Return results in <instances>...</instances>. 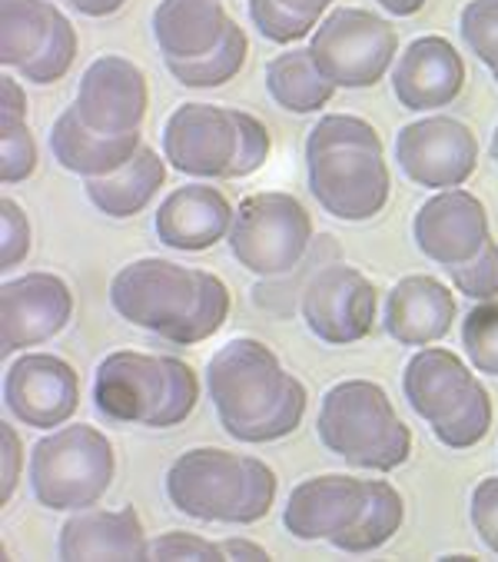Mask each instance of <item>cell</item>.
Here are the masks:
<instances>
[{"label": "cell", "mask_w": 498, "mask_h": 562, "mask_svg": "<svg viewBox=\"0 0 498 562\" xmlns=\"http://www.w3.org/2000/svg\"><path fill=\"white\" fill-rule=\"evenodd\" d=\"M206 390L226 436L246 446L293 436L309 406L299 376L286 373L280 357L249 336H236L210 357Z\"/></svg>", "instance_id": "1"}, {"label": "cell", "mask_w": 498, "mask_h": 562, "mask_svg": "<svg viewBox=\"0 0 498 562\" xmlns=\"http://www.w3.org/2000/svg\"><path fill=\"white\" fill-rule=\"evenodd\" d=\"M110 306L120 319L173 347H196L219 333L233 300L226 283L210 270L144 257L120 267L110 283Z\"/></svg>", "instance_id": "2"}, {"label": "cell", "mask_w": 498, "mask_h": 562, "mask_svg": "<svg viewBox=\"0 0 498 562\" xmlns=\"http://www.w3.org/2000/svg\"><path fill=\"white\" fill-rule=\"evenodd\" d=\"M306 180L316 203L342 220H376L393 193L380 131L352 114H326L306 137Z\"/></svg>", "instance_id": "3"}, {"label": "cell", "mask_w": 498, "mask_h": 562, "mask_svg": "<svg viewBox=\"0 0 498 562\" xmlns=\"http://www.w3.org/2000/svg\"><path fill=\"white\" fill-rule=\"evenodd\" d=\"M167 499L196 522L249 526L270 516L276 473L257 457L196 446L180 453L167 470Z\"/></svg>", "instance_id": "4"}, {"label": "cell", "mask_w": 498, "mask_h": 562, "mask_svg": "<svg viewBox=\"0 0 498 562\" xmlns=\"http://www.w3.org/2000/svg\"><path fill=\"white\" fill-rule=\"evenodd\" d=\"M90 400L97 413L120 426L173 429L200 403V380L177 357L116 350L100 360Z\"/></svg>", "instance_id": "5"}, {"label": "cell", "mask_w": 498, "mask_h": 562, "mask_svg": "<svg viewBox=\"0 0 498 562\" xmlns=\"http://www.w3.org/2000/svg\"><path fill=\"white\" fill-rule=\"evenodd\" d=\"M319 442L342 463L372 473H393L412 457V429L399 419L389 393L369 380H342L326 390Z\"/></svg>", "instance_id": "6"}, {"label": "cell", "mask_w": 498, "mask_h": 562, "mask_svg": "<svg viewBox=\"0 0 498 562\" xmlns=\"http://www.w3.org/2000/svg\"><path fill=\"white\" fill-rule=\"evenodd\" d=\"M27 463L31 493L37 506L50 513H77L97 506L116 476L110 439L87 423L50 429L34 442Z\"/></svg>", "instance_id": "7"}, {"label": "cell", "mask_w": 498, "mask_h": 562, "mask_svg": "<svg viewBox=\"0 0 498 562\" xmlns=\"http://www.w3.org/2000/svg\"><path fill=\"white\" fill-rule=\"evenodd\" d=\"M226 244L249 273L267 280L290 277L313 247V216L293 193H249L236 206Z\"/></svg>", "instance_id": "8"}, {"label": "cell", "mask_w": 498, "mask_h": 562, "mask_svg": "<svg viewBox=\"0 0 498 562\" xmlns=\"http://www.w3.org/2000/svg\"><path fill=\"white\" fill-rule=\"evenodd\" d=\"M309 50L336 87L369 90L393 70L399 57V34L376 11L336 8L313 31Z\"/></svg>", "instance_id": "9"}, {"label": "cell", "mask_w": 498, "mask_h": 562, "mask_svg": "<svg viewBox=\"0 0 498 562\" xmlns=\"http://www.w3.org/2000/svg\"><path fill=\"white\" fill-rule=\"evenodd\" d=\"M306 329L326 347L359 344L376 326L380 290L362 270L332 263L309 277L299 303Z\"/></svg>", "instance_id": "10"}, {"label": "cell", "mask_w": 498, "mask_h": 562, "mask_svg": "<svg viewBox=\"0 0 498 562\" xmlns=\"http://www.w3.org/2000/svg\"><path fill=\"white\" fill-rule=\"evenodd\" d=\"M163 157L193 180H229L239 150L236 110L216 103H180L163 124Z\"/></svg>", "instance_id": "11"}, {"label": "cell", "mask_w": 498, "mask_h": 562, "mask_svg": "<svg viewBox=\"0 0 498 562\" xmlns=\"http://www.w3.org/2000/svg\"><path fill=\"white\" fill-rule=\"evenodd\" d=\"M396 160L406 180L426 190L465 187L478 167V137L468 124L432 114L426 121H412L396 134Z\"/></svg>", "instance_id": "12"}, {"label": "cell", "mask_w": 498, "mask_h": 562, "mask_svg": "<svg viewBox=\"0 0 498 562\" xmlns=\"http://www.w3.org/2000/svg\"><path fill=\"white\" fill-rule=\"evenodd\" d=\"M73 316V293L67 280L57 273H24L11 277L0 286V353L41 347L70 323Z\"/></svg>", "instance_id": "13"}, {"label": "cell", "mask_w": 498, "mask_h": 562, "mask_svg": "<svg viewBox=\"0 0 498 562\" xmlns=\"http://www.w3.org/2000/svg\"><path fill=\"white\" fill-rule=\"evenodd\" d=\"M73 106L83 124L100 134H134L147 121L150 87L131 57L103 54L83 70Z\"/></svg>", "instance_id": "14"}, {"label": "cell", "mask_w": 498, "mask_h": 562, "mask_svg": "<svg viewBox=\"0 0 498 562\" xmlns=\"http://www.w3.org/2000/svg\"><path fill=\"white\" fill-rule=\"evenodd\" d=\"M412 240L419 254L435 267L452 270L468 263L491 240L488 210L475 193L462 187L435 190L412 220Z\"/></svg>", "instance_id": "15"}, {"label": "cell", "mask_w": 498, "mask_h": 562, "mask_svg": "<svg viewBox=\"0 0 498 562\" xmlns=\"http://www.w3.org/2000/svg\"><path fill=\"white\" fill-rule=\"evenodd\" d=\"M4 406L24 426L57 429L80 406V376L57 353H24L4 373Z\"/></svg>", "instance_id": "16"}, {"label": "cell", "mask_w": 498, "mask_h": 562, "mask_svg": "<svg viewBox=\"0 0 498 562\" xmlns=\"http://www.w3.org/2000/svg\"><path fill=\"white\" fill-rule=\"evenodd\" d=\"M465 87V60L452 41L439 34L416 37L393 64V93L406 110L435 114L459 100Z\"/></svg>", "instance_id": "17"}, {"label": "cell", "mask_w": 498, "mask_h": 562, "mask_svg": "<svg viewBox=\"0 0 498 562\" xmlns=\"http://www.w3.org/2000/svg\"><path fill=\"white\" fill-rule=\"evenodd\" d=\"M369 503V480H355L346 473H326L303 480L286 506L283 526L303 542H332L362 516Z\"/></svg>", "instance_id": "18"}, {"label": "cell", "mask_w": 498, "mask_h": 562, "mask_svg": "<svg viewBox=\"0 0 498 562\" xmlns=\"http://www.w3.org/2000/svg\"><path fill=\"white\" fill-rule=\"evenodd\" d=\"M233 203L219 187L210 183H186L167 193L157 206L154 231L157 240L180 254H203L229 237L233 227Z\"/></svg>", "instance_id": "19"}, {"label": "cell", "mask_w": 498, "mask_h": 562, "mask_svg": "<svg viewBox=\"0 0 498 562\" xmlns=\"http://www.w3.org/2000/svg\"><path fill=\"white\" fill-rule=\"evenodd\" d=\"M455 313V293L442 280L412 273L386 293L383 329L403 347H432L449 336Z\"/></svg>", "instance_id": "20"}, {"label": "cell", "mask_w": 498, "mask_h": 562, "mask_svg": "<svg viewBox=\"0 0 498 562\" xmlns=\"http://www.w3.org/2000/svg\"><path fill=\"white\" fill-rule=\"evenodd\" d=\"M57 552L67 562L80 559H150V542L134 506L77 509L57 536Z\"/></svg>", "instance_id": "21"}, {"label": "cell", "mask_w": 498, "mask_h": 562, "mask_svg": "<svg viewBox=\"0 0 498 562\" xmlns=\"http://www.w3.org/2000/svg\"><path fill=\"white\" fill-rule=\"evenodd\" d=\"M140 147H144L140 131H134V134H100V131L83 124L80 110L73 103L50 127L54 160L80 180L116 173L120 167H127L137 157Z\"/></svg>", "instance_id": "22"}, {"label": "cell", "mask_w": 498, "mask_h": 562, "mask_svg": "<svg viewBox=\"0 0 498 562\" xmlns=\"http://www.w3.org/2000/svg\"><path fill=\"white\" fill-rule=\"evenodd\" d=\"M475 373L442 347H422L403 373V393L416 416L429 426L455 413V406L475 390Z\"/></svg>", "instance_id": "23"}, {"label": "cell", "mask_w": 498, "mask_h": 562, "mask_svg": "<svg viewBox=\"0 0 498 562\" xmlns=\"http://www.w3.org/2000/svg\"><path fill=\"white\" fill-rule=\"evenodd\" d=\"M229 27L223 0H160L154 11V41L163 60H193L210 54Z\"/></svg>", "instance_id": "24"}, {"label": "cell", "mask_w": 498, "mask_h": 562, "mask_svg": "<svg viewBox=\"0 0 498 562\" xmlns=\"http://www.w3.org/2000/svg\"><path fill=\"white\" fill-rule=\"evenodd\" d=\"M167 157H160L154 147H140L137 157L120 167L110 177H90L83 180L87 200L110 220H131L150 206V200L160 193L167 180Z\"/></svg>", "instance_id": "25"}, {"label": "cell", "mask_w": 498, "mask_h": 562, "mask_svg": "<svg viewBox=\"0 0 498 562\" xmlns=\"http://www.w3.org/2000/svg\"><path fill=\"white\" fill-rule=\"evenodd\" d=\"M336 90L339 87L319 70L309 47L283 50L267 64V93L290 114H316L332 100Z\"/></svg>", "instance_id": "26"}, {"label": "cell", "mask_w": 498, "mask_h": 562, "mask_svg": "<svg viewBox=\"0 0 498 562\" xmlns=\"http://www.w3.org/2000/svg\"><path fill=\"white\" fill-rule=\"evenodd\" d=\"M60 8L50 0H0V64L21 70L54 34Z\"/></svg>", "instance_id": "27"}, {"label": "cell", "mask_w": 498, "mask_h": 562, "mask_svg": "<svg viewBox=\"0 0 498 562\" xmlns=\"http://www.w3.org/2000/svg\"><path fill=\"white\" fill-rule=\"evenodd\" d=\"M403 519H406V503H403L399 490L389 480H369V503H365L362 516L355 519V526H349L329 546H336L339 552H349V555L376 552L403 529Z\"/></svg>", "instance_id": "28"}, {"label": "cell", "mask_w": 498, "mask_h": 562, "mask_svg": "<svg viewBox=\"0 0 498 562\" xmlns=\"http://www.w3.org/2000/svg\"><path fill=\"white\" fill-rule=\"evenodd\" d=\"M249 57V41H246V31L229 21L226 27V37L203 57H193V60H163L167 64V74L180 83V87H190V90H213V87H223L229 83L242 64Z\"/></svg>", "instance_id": "29"}, {"label": "cell", "mask_w": 498, "mask_h": 562, "mask_svg": "<svg viewBox=\"0 0 498 562\" xmlns=\"http://www.w3.org/2000/svg\"><path fill=\"white\" fill-rule=\"evenodd\" d=\"M491 416H495L491 396H488V390L482 383H475V390L455 406V413H449L445 419L432 423L429 429H432V436L445 449H459V453H462V449H472V446H478L488 436Z\"/></svg>", "instance_id": "30"}, {"label": "cell", "mask_w": 498, "mask_h": 562, "mask_svg": "<svg viewBox=\"0 0 498 562\" xmlns=\"http://www.w3.org/2000/svg\"><path fill=\"white\" fill-rule=\"evenodd\" d=\"M459 336L468 363L485 376H498V300L475 303L462 316Z\"/></svg>", "instance_id": "31"}, {"label": "cell", "mask_w": 498, "mask_h": 562, "mask_svg": "<svg viewBox=\"0 0 498 562\" xmlns=\"http://www.w3.org/2000/svg\"><path fill=\"white\" fill-rule=\"evenodd\" d=\"M73 60H77V27L60 11V18L54 24V34L44 44V50L34 60H27L18 74H21V80H31L37 87H47V83H57L60 77H67V70L73 67Z\"/></svg>", "instance_id": "32"}, {"label": "cell", "mask_w": 498, "mask_h": 562, "mask_svg": "<svg viewBox=\"0 0 498 562\" xmlns=\"http://www.w3.org/2000/svg\"><path fill=\"white\" fill-rule=\"evenodd\" d=\"M246 8H249V21H253V27L267 41L283 44V47L313 37V31L319 27L316 18H306V14L286 8L283 0H246Z\"/></svg>", "instance_id": "33"}, {"label": "cell", "mask_w": 498, "mask_h": 562, "mask_svg": "<svg viewBox=\"0 0 498 562\" xmlns=\"http://www.w3.org/2000/svg\"><path fill=\"white\" fill-rule=\"evenodd\" d=\"M459 34L465 47L498 74V0H468L459 18Z\"/></svg>", "instance_id": "34"}, {"label": "cell", "mask_w": 498, "mask_h": 562, "mask_svg": "<svg viewBox=\"0 0 498 562\" xmlns=\"http://www.w3.org/2000/svg\"><path fill=\"white\" fill-rule=\"evenodd\" d=\"M37 170V140L24 124H0V183L18 187Z\"/></svg>", "instance_id": "35"}, {"label": "cell", "mask_w": 498, "mask_h": 562, "mask_svg": "<svg viewBox=\"0 0 498 562\" xmlns=\"http://www.w3.org/2000/svg\"><path fill=\"white\" fill-rule=\"evenodd\" d=\"M449 277H452V286L475 303L498 300V244L488 240L468 263L452 267Z\"/></svg>", "instance_id": "36"}, {"label": "cell", "mask_w": 498, "mask_h": 562, "mask_svg": "<svg viewBox=\"0 0 498 562\" xmlns=\"http://www.w3.org/2000/svg\"><path fill=\"white\" fill-rule=\"evenodd\" d=\"M236 127H239V150H236L229 180H242V177H253L257 170H263V164L270 160V150H273L270 131L257 114L236 110Z\"/></svg>", "instance_id": "37"}, {"label": "cell", "mask_w": 498, "mask_h": 562, "mask_svg": "<svg viewBox=\"0 0 498 562\" xmlns=\"http://www.w3.org/2000/svg\"><path fill=\"white\" fill-rule=\"evenodd\" d=\"M31 240H34V231H31L24 206L4 193L0 196V267H4V273L27 260Z\"/></svg>", "instance_id": "38"}, {"label": "cell", "mask_w": 498, "mask_h": 562, "mask_svg": "<svg viewBox=\"0 0 498 562\" xmlns=\"http://www.w3.org/2000/svg\"><path fill=\"white\" fill-rule=\"evenodd\" d=\"M468 516H472V526H475L482 546L498 555V476H485L472 490Z\"/></svg>", "instance_id": "39"}, {"label": "cell", "mask_w": 498, "mask_h": 562, "mask_svg": "<svg viewBox=\"0 0 498 562\" xmlns=\"http://www.w3.org/2000/svg\"><path fill=\"white\" fill-rule=\"evenodd\" d=\"M150 559H200V562H210V559H226L219 542H210L196 532H163L150 542Z\"/></svg>", "instance_id": "40"}, {"label": "cell", "mask_w": 498, "mask_h": 562, "mask_svg": "<svg viewBox=\"0 0 498 562\" xmlns=\"http://www.w3.org/2000/svg\"><path fill=\"white\" fill-rule=\"evenodd\" d=\"M21 470H24V442H21L18 429L4 419L0 423V503L4 506L18 493Z\"/></svg>", "instance_id": "41"}, {"label": "cell", "mask_w": 498, "mask_h": 562, "mask_svg": "<svg viewBox=\"0 0 498 562\" xmlns=\"http://www.w3.org/2000/svg\"><path fill=\"white\" fill-rule=\"evenodd\" d=\"M27 121V93L18 77L4 70L0 77V124H24Z\"/></svg>", "instance_id": "42"}, {"label": "cell", "mask_w": 498, "mask_h": 562, "mask_svg": "<svg viewBox=\"0 0 498 562\" xmlns=\"http://www.w3.org/2000/svg\"><path fill=\"white\" fill-rule=\"evenodd\" d=\"M219 549H223V555H226V559H257V562L270 559V552H267L260 542H253V539H239V536L223 539V542H219Z\"/></svg>", "instance_id": "43"}, {"label": "cell", "mask_w": 498, "mask_h": 562, "mask_svg": "<svg viewBox=\"0 0 498 562\" xmlns=\"http://www.w3.org/2000/svg\"><path fill=\"white\" fill-rule=\"evenodd\" d=\"M123 4H127V0H67V8H73L83 18H110Z\"/></svg>", "instance_id": "44"}, {"label": "cell", "mask_w": 498, "mask_h": 562, "mask_svg": "<svg viewBox=\"0 0 498 562\" xmlns=\"http://www.w3.org/2000/svg\"><path fill=\"white\" fill-rule=\"evenodd\" d=\"M376 4L393 18H416L429 0H376Z\"/></svg>", "instance_id": "45"}, {"label": "cell", "mask_w": 498, "mask_h": 562, "mask_svg": "<svg viewBox=\"0 0 498 562\" xmlns=\"http://www.w3.org/2000/svg\"><path fill=\"white\" fill-rule=\"evenodd\" d=\"M283 4L293 8V11H299V14H306V18L322 21L329 14V8L336 4V0H283Z\"/></svg>", "instance_id": "46"}, {"label": "cell", "mask_w": 498, "mask_h": 562, "mask_svg": "<svg viewBox=\"0 0 498 562\" xmlns=\"http://www.w3.org/2000/svg\"><path fill=\"white\" fill-rule=\"evenodd\" d=\"M488 157H491V160H495V167H498V124H495L491 140H488Z\"/></svg>", "instance_id": "47"}, {"label": "cell", "mask_w": 498, "mask_h": 562, "mask_svg": "<svg viewBox=\"0 0 498 562\" xmlns=\"http://www.w3.org/2000/svg\"><path fill=\"white\" fill-rule=\"evenodd\" d=\"M442 562H475L472 555H442Z\"/></svg>", "instance_id": "48"}, {"label": "cell", "mask_w": 498, "mask_h": 562, "mask_svg": "<svg viewBox=\"0 0 498 562\" xmlns=\"http://www.w3.org/2000/svg\"><path fill=\"white\" fill-rule=\"evenodd\" d=\"M491 77H495V83H498V74H491Z\"/></svg>", "instance_id": "49"}]
</instances>
